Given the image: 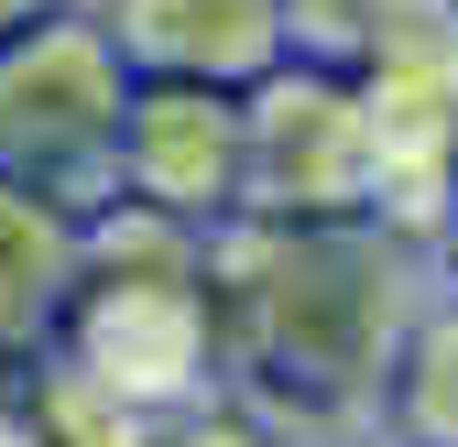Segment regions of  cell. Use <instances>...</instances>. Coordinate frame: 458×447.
Wrapping results in <instances>:
<instances>
[{"instance_id": "obj_1", "label": "cell", "mask_w": 458, "mask_h": 447, "mask_svg": "<svg viewBox=\"0 0 458 447\" xmlns=\"http://www.w3.org/2000/svg\"><path fill=\"white\" fill-rule=\"evenodd\" d=\"M229 393L306 447H371V393L426 306V240L393 218H229L208 230Z\"/></svg>"}, {"instance_id": "obj_2", "label": "cell", "mask_w": 458, "mask_h": 447, "mask_svg": "<svg viewBox=\"0 0 458 447\" xmlns=\"http://www.w3.org/2000/svg\"><path fill=\"white\" fill-rule=\"evenodd\" d=\"M55 393H77L98 415H121L131 436L175 426L197 404L229 393V350H218V306H208V240L164 230L142 207H88V262L66 306H55V339L22 360Z\"/></svg>"}, {"instance_id": "obj_3", "label": "cell", "mask_w": 458, "mask_h": 447, "mask_svg": "<svg viewBox=\"0 0 458 447\" xmlns=\"http://www.w3.org/2000/svg\"><path fill=\"white\" fill-rule=\"evenodd\" d=\"M121 109H131V66L88 0H55L22 33H0V175H22L66 207H109Z\"/></svg>"}, {"instance_id": "obj_4", "label": "cell", "mask_w": 458, "mask_h": 447, "mask_svg": "<svg viewBox=\"0 0 458 447\" xmlns=\"http://www.w3.org/2000/svg\"><path fill=\"white\" fill-rule=\"evenodd\" d=\"M241 218H382L360 77L284 55L241 88Z\"/></svg>"}, {"instance_id": "obj_5", "label": "cell", "mask_w": 458, "mask_h": 447, "mask_svg": "<svg viewBox=\"0 0 458 447\" xmlns=\"http://www.w3.org/2000/svg\"><path fill=\"white\" fill-rule=\"evenodd\" d=\"M109 197L164 218V230H229L241 218V88L131 77L121 142H109Z\"/></svg>"}, {"instance_id": "obj_6", "label": "cell", "mask_w": 458, "mask_h": 447, "mask_svg": "<svg viewBox=\"0 0 458 447\" xmlns=\"http://www.w3.org/2000/svg\"><path fill=\"white\" fill-rule=\"evenodd\" d=\"M98 33L121 44L131 77H186V88H251L284 66V0H88Z\"/></svg>"}, {"instance_id": "obj_7", "label": "cell", "mask_w": 458, "mask_h": 447, "mask_svg": "<svg viewBox=\"0 0 458 447\" xmlns=\"http://www.w3.org/2000/svg\"><path fill=\"white\" fill-rule=\"evenodd\" d=\"M77 262H88V207L0 175V371H22L55 339V306H66Z\"/></svg>"}, {"instance_id": "obj_8", "label": "cell", "mask_w": 458, "mask_h": 447, "mask_svg": "<svg viewBox=\"0 0 458 447\" xmlns=\"http://www.w3.org/2000/svg\"><path fill=\"white\" fill-rule=\"evenodd\" d=\"M371 447H458V295L437 284L393 339V371L371 393Z\"/></svg>"}, {"instance_id": "obj_9", "label": "cell", "mask_w": 458, "mask_h": 447, "mask_svg": "<svg viewBox=\"0 0 458 447\" xmlns=\"http://www.w3.org/2000/svg\"><path fill=\"white\" fill-rule=\"evenodd\" d=\"M437 22H458V0H284V44L317 55V66H338V77L382 66L393 44H415Z\"/></svg>"}, {"instance_id": "obj_10", "label": "cell", "mask_w": 458, "mask_h": 447, "mask_svg": "<svg viewBox=\"0 0 458 447\" xmlns=\"http://www.w3.org/2000/svg\"><path fill=\"white\" fill-rule=\"evenodd\" d=\"M153 447H306V436L273 426V415H251L241 393H218V404H197V415H175V426H153Z\"/></svg>"}, {"instance_id": "obj_11", "label": "cell", "mask_w": 458, "mask_h": 447, "mask_svg": "<svg viewBox=\"0 0 458 447\" xmlns=\"http://www.w3.org/2000/svg\"><path fill=\"white\" fill-rule=\"evenodd\" d=\"M0 447H44V426L22 404V371H0Z\"/></svg>"}, {"instance_id": "obj_12", "label": "cell", "mask_w": 458, "mask_h": 447, "mask_svg": "<svg viewBox=\"0 0 458 447\" xmlns=\"http://www.w3.org/2000/svg\"><path fill=\"white\" fill-rule=\"evenodd\" d=\"M426 284H437V295H458V207L426 230Z\"/></svg>"}, {"instance_id": "obj_13", "label": "cell", "mask_w": 458, "mask_h": 447, "mask_svg": "<svg viewBox=\"0 0 458 447\" xmlns=\"http://www.w3.org/2000/svg\"><path fill=\"white\" fill-rule=\"evenodd\" d=\"M33 12H55V0H0V33H22Z\"/></svg>"}]
</instances>
